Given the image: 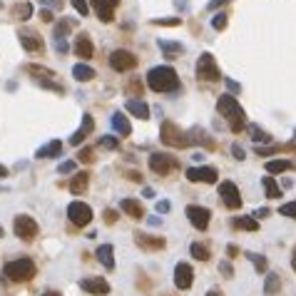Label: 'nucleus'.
I'll list each match as a JSON object with an SVG mask.
<instances>
[{
  "label": "nucleus",
  "mask_w": 296,
  "mask_h": 296,
  "mask_svg": "<svg viewBox=\"0 0 296 296\" xmlns=\"http://www.w3.org/2000/svg\"><path fill=\"white\" fill-rule=\"evenodd\" d=\"M291 269L296 271V246H294V254H291Z\"/></svg>",
  "instance_id": "nucleus-58"
},
{
  "label": "nucleus",
  "mask_w": 296,
  "mask_h": 296,
  "mask_svg": "<svg viewBox=\"0 0 296 296\" xmlns=\"http://www.w3.org/2000/svg\"><path fill=\"white\" fill-rule=\"evenodd\" d=\"M159 45V50L167 55V58H179L182 53H184V45L182 43H170V40H159L157 43Z\"/></svg>",
  "instance_id": "nucleus-24"
},
{
  "label": "nucleus",
  "mask_w": 296,
  "mask_h": 296,
  "mask_svg": "<svg viewBox=\"0 0 296 296\" xmlns=\"http://www.w3.org/2000/svg\"><path fill=\"white\" fill-rule=\"evenodd\" d=\"M154 25H164V28H172V25H182V18L175 15V18H157V20H152Z\"/></svg>",
  "instance_id": "nucleus-33"
},
{
  "label": "nucleus",
  "mask_w": 296,
  "mask_h": 296,
  "mask_svg": "<svg viewBox=\"0 0 296 296\" xmlns=\"http://www.w3.org/2000/svg\"><path fill=\"white\" fill-rule=\"evenodd\" d=\"M72 77L77 80V82H90L92 77H95V70L85 65V62H77L75 67H72Z\"/></svg>",
  "instance_id": "nucleus-23"
},
{
  "label": "nucleus",
  "mask_w": 296,
  "mask_h": 296,
  "mask_svg": "<svg viewBox=\"0 0 296 296\" xmlns=\"http://www.w3.org/2000/svg\"><path fill=\"white\" fill-rule=\"evenodd\" d=\"M43 296H60V294H55V291H48V294H43Z\"/></svg>",
  "instance_id": "nucleus-60"
},
{
  "label": "nucleus",
  "mask_w": 296,
  "mask_h": 296,
  "mask_svg": "<svg viewBox=\"0 0 296 296\" xmlns=\"http://www.w3.org/2000/svg\"><path fill=\"white\" fill-rule=\"evenodd\" d=\"M189 251H192V257H194V259H199V262H207L209 259V249L204 246V244H199V241H192Z\"/></svg>",
  "instance_id": "nucleus-31"
},
{
  "label": "nucleus",
  "mask_w": 296,
  "mask_h": 296,
  "mask_svg": "<svg viewBox=\"0 0 296 296\" xmlns=\"http://www.w3.org/2000/svg\"><path fill=\"white\" fill-rule=\"evenodd\" d=\"M43 3H45V5H53V8H62V0H43Z\"/></svg>",
  "instance_id": "nucleus-54"
},
{
  "label": "nucleus",
  "mask_w": 296,
  "mask_h": 296,
  "mask_svg": "<svg viewBox=\"0 0 296 296\" xmlns=\"http://www.w3.org/2000/svg\"><path fill=\"white\" fill-rule=\"evenodd\" d=\"M82 140H85V135H82V132H80V130H77V132H75V135H72V140H70V145H80V142H82Z\"/></svg>",
  "instance_id": "nucleus-47"
},
{
  "label": "nucleus",
  "mask_w": 296,
  "mask_h": 296,
  "mask_svg": "<svg viewBox=\"0 0 296 296\" xmlns=\"http://www.w3.org/2000/svg\"><path fill=\"white\" fill-rule=\"evenodd\" d=\"M119 5V0H92V8L102 23H112V13Z\"/></svg>",
  "instance_id": "nucleus-14"
},
{
  "label": "nucleus",
  "mask_w": 296,
  "mask_h": 296,
  "mask_svg": "<svg viewBox=\"0 0 296 296\" xmlns=\"http://www.w3.org/2000/svg\"><path fill=\"white\" fill-rule=\"evenodd\" d=\"M119 142H117V137L115 135H105V137H100V147H105V149H115Z\"/></svg>",
  "instance_id": "nucleus-35"
},
{
  "label": "nucleus",
  "mask_w": 296,
  "mask_h": 296,
  "mask_svg": "<svg viewBox=\"0 0 296 296\" xmlns=\"http://www.w3.org/2000/svg\"><path fill=\"white\" fill-rule=\"evenodd\" d=\"M249 259H251V264L257 267V271H267V259L264 257H259V254H246Z\"/></svg>",
  "instance_id": "nucleus-37"
},
{
  "label": "nucleus",
  "mask_w": 296,
  "mask_h": 296,
  "mask_svg": "<svg viewBox=\"0 0 296 296\" xmlns=\"http://www.w3.org/2000/svg\"><path fill=\"white\" fill-rule=\"evenodd\" d=\"M135 241H137L142 249H162V246H164V239L162 237H149V234H137Z\"/></svg>",
  "instance_id": "nucleus-25"
},
{
  "label": "nucleus",
  "mask_w": 296,
  "mask_h": 296,
  "mask_svg": "<svg viewBox=\"0 0 296 296\" xmlns=\"http://www.w3.org/2000/svg\"><path fill=\"white\" fill-rule=\"evenodd\" d=\"M72 8L80 13V18H85V15H90V5L88 0H72Z\"/></svg>",
  "instance_id": "nucleus-38"
},
{
  "label": "nucleus",
  "mask_w": 296,
  "mask_h": 296,
  "mask_svg": "<svg viewBox=\"0 0 296 296\" xmlns=\"http://www.w3.org/2000/svg\"><path fill=\"white\" fill-rule=\"evenodd\" d=\"M119 209H122L127 217H132V219H142V217H145V209H142V204H140L137 199H122V202H119Z\"/></svg>",
  "instance_id": "nucleus-18"
},
{
  "label": "nucleus",
  "mask_w": 296,
  "mask_h": 296,
  "mask_svg": "<svg viewBox=\"0 0 296 296\" xmlns=\"http://www.w3.org/2000/svg\"><path fill=\"white\" fill-rule=\"evenodd\" d=\"M30 72H35V75H40V77H50L53 75V70H48V67H37V65H28Z\"/></svg>",
  "instance_id": "nucleus-42"
},
{
  "label": "nucleus",
  "mask_w": 296,
  "mask_h": 296,
  "mask_svg": "<svg viewBox=\"0 0 296 296\" xmlns=\"http://www.w3.org/2000/svg\"><path fill=\"white\" fill-rule=\"evenodd\" d=\"M124 110L132 112L135 117H140V119L149 117V107H147V102H142V100H127L124 102Z\"/></svg>",
  "instance_id": "nucleus-19"
},
{
  "label": "nucleus",
  "mask_w": 296,
  "mask_h": 296,
  "mask_svg": "<svg viewBox=\"0 0 296 296\" xmlns=\"http://www.w3.org/2000/svg\"><path fill=\"white\" fill-rule=\"evenodd\" d=\"M88 182H90V175L88 172H80L77 177L70 182V192H72V194H82V192L88 189Z\"/></svg>",
  "instance_id": "nucleus-27"
},
{
  "label": "nucleus",
  "mask_w": 296,
  "mask_h": 296,
  "mask_svg": "<svg viewBox=\"0 0 296 296\" xmlns=\"http://www.w3.org/2000/svg\"><path fill=\"white\" fill-rule=\"evenodd\" d=\"M80 289L88 291V294H92V296H107L110 294V284H107L105 279H100V276L82 279V281H80Z\"/></svg>",
  "instance_id": "nucleus-12"
},
{
  "label": "nucleus",
  "mask_w": 296,
  "mask_h": 296,
  "mask_svg": "<svg viewBox=\"0 0 296 296\" xmlns=\"http://www.w3.org/2000/svg\"><path fill=\"white\" fill-rule=\"evenodd\" d=\"M229 0H209V10H214V8H222V5H227Z\"/></svg>",
  "instance_id": "nucleus-50"
},
{
  "label": "nucleus",
  "mask_w": 296,
  "mask_h": 296,
  "mask_svg": "<svg viewBox=\"0 0 296 296\" xmlns=\"http://www.w3.org/2000/svg\"><path fill=\"white\" fill-rule=\"evenodd\" d=\"M219 269L224 271V276H232V264H229V262H222V264H219Z\"/></svg>",
  "instance_id": "nucleus-49"
},
{
  "label": "nucleus",
  "mask_w": 296,
  "mask_h": 296,
  "mask_svg": "<svg viewBox=\"0 0 296 296\" xmlns=\"http://www.w3.org/2000/svg\"><path fill=\"white\" fill-rule=\"evenodd\" d=\"M269 214H271V212H269L267 207H262V209H257V212H254V214H251V217H254V219H257V222H259V219H264V217H269Z\"/></svg>",
  "instance_id": "nucleus-46"
},
{
  "label": "nucleus",
  "mask_w": 296,
  "mask_h": 296,
  "mask_svg": "<svg viewBox=\"0 0 296 296\" xmlns=\"http://www.w3.org/2000/svg\"><path fill=\"white\" fill-rule=\"evenodd\" d=\"M227 251H229V257H232V259H234V257H239V249L234 246V244H229V246H227Z\"/></svg>",
  "instance_id": "nucleus-53"
},
{
  "label": "nucleus",
  "mask_w": 296,
  "mask_h": 296,
  "mask_svg": "<svg viewBox=\"0 0 296 296\" xmlns=\"http://www.w3.org/2000/svg\"><path fill=\"white\" fill-rule=\"evenodd\" d=\"M60 152H62V142L60 140H53V142H48V145H43V147L37 149V159L43 157V159H50V157H60Z\"/></svg>",
  "instance_id": "nucleus-21"
},
{
  "label": "nucleus",
  "mask_w": 296,
  "mask_h": 296,
  "mask_svg": "<svg viewBox=\"0 0 296 296\" xmlns=\"http://www.w3.org/2000/svg\"><path fill=\"white\" fill-rule=\"evenodd\" d=\"M67 219H70L75 227H88L90 222H92V209H90V204L75 199V202H70V207H67Z\"/></svg>",
  "instance_id": "nucleus-7"
},
{
  "label": "nucleus",
  "mask_w": 296,
  "mask_h": 296,
  "mask_svg": "<svg viewBox=\"0 0 296 296\" xmlns=\"http://www.w3.org/2000/svg\"><path fill=\"white\" fill-rule=\"evenodd\" d=\"M0 237H3V229H0Z\"/></svg>",
  "instance_id": "nucleus-61"
},
{
  "label": "nucleus",
  "mask_w": 296,
  "mask_h": 296,
  "mask_svg": "<svg viewBox=\"0 0 296 296\" xmlns=\"http://www.w3.org/2000/svg\"><path fill=\"white\" fill-rule=\"evenodd\" d=\"M262 184H264V192H267V197H271V199L281 197V187L276 184V179H274V177H264V179H262Z\"/></svg>",
  "instance_id": "nucleus-29"
},
{
  "label": "nucleus",
  "mask_w": 296,
  "mask_h": 296,
  "mask_svg": "<svg viewBox=\"0 0 296 296\" xmlns=\"http://www.w3.org/2000/svg\"><path fill=\"white\" fill-rule=\"evenodd\" d=\"M115 219H117V214H115L112 209H107V212H105V222H107V224H112Z\"/></svg>",
  "instance_id": "nucleus-48"
},
{
  "label": "nucleus",
  "mask_w": 296,
  "mask_h": 296,
  "mask_svg": "<svg viewBox=\"0 0 296 296\" xmlns=\"http://www.w3.org/2000/svg\"><path fill=\"white\" fill-rule=\"evenodd\" d=\"M149 170L154 175H159V177H167L175 170H179V159L175 154H159V152H154V154H149Z\"/></svg>",
  "instance_id": "nucleus-4"
},
{
  "label": "nucleus",
  "mask_w": 296,
  "mask_h": 296,
  "mask_svg": "<svg viewBox=\"0 0 296 296\" xmlns=\"http://www.w3.org/2000/svg\"><path fill=\"white\" fill-rule=\"evenodd\" d=\"M217 110H219V115L227 119V124H229V130L232 132H239V130H244V124H246V115H244V110H241V105L237 102V97L234 95H219V100H217Z\"/></svg>",
  "instance_id": "nucleus-2"
},
{
  "label": "nucleus",
  "mask_w": 296,
  "mask_h": 296,
  "mask_svg": "<svg viewBox=\"0 0 296 296\" xmlns=\"http://www.w3.org/2000/svg\"><path fill=\"white\" fill-rule=\"evenodd\" d=\"M92 130H95V122H92V117H90V115H85V117H82V127H80V132L88 137Z\"/></svg>",
  "instance_id": "nucleus-41"
},
{
  "label": "nucleus",
  "mask_w": 296,
  "mask_h": 296,
  "mask_svg": "<svg viewBox=\"0 0 296 296\" xmlns=\"http://www.w3.org/2000/svg\"><path fill=\"white\" fill-rule=\"evenodd\" d=\"M3 274L10 279V281H30L35 274H37V269H35V262L32 259H15V262H8L5 267H3Z\"/></svg>",
  "instance_id": "nucleus-3"
},
{
  "label": "nucleus",
  "mask_w": 296,
  "mask_h": 296,
  "mask_svg": "<svg viewBox=\"0 0 296 296\" xmlns=\"http://www.w3.org/2000/svg\"><path fill=\"white\" fill-rule=\"evenodd\" d=\"M187 179L189 182H204V184H214L219 175L214 167H189L187 170Z\"/></svg>",
  "instance_id": "nucleus-13"
},
{
  "label": "nucleus",
  "mask_w": 296,
  "mask_h": 296,
  "mask_svg": "<svg viewBox=\"0 0 296 296\" xmlns=\"http://www.w3.org/2000/svg\"><path fill=\"white\" fill-rule=\"evenodd\" d=\"M159 135H162V142L170 145V147H189L192 145V140L179 130L175 122H164L162 130H159Z\"/></svg>",
  "instance_id": "nucleus-6"
},
{
  "label": "nucleus",
  "mask_w": 296,
  "mask_h": 296,
  "mask_svg": "<svg viewBox=\"0 0 296 296\" xmlns=\"http://www.w3.org/2000/svg\"><path fill=\"white\" fill-rule=\"evenodd\" d=\"M232 154H234V157H237L239 162H241V159H244V157H246V154H244V149H241V145H232Z\"/></svg>",
  "instance_id": "nucleus-45"
},
{
  "label": "nucleus",
  "mask_w": 296,
  "mask_h": 296,
  "mask_svg": "<svg viewBox=\"0 0 296 296\" xmlns=\"http://www.w3.org/2000/svg\"><path fill=\"white\" fill-rule=\"evenodd\" d=\"M234 227L246 229V232H257V229H259V222H257L254 217H239V219H234Z\"/></svg>",
  "instance_id": "nucleus-30"
},
{
  "label": "nucleus",
  "mask_w": 296,
  "mask_h": 296,
  "mask_svg": "<svg viewBox=\"0 0 296 296\" xmlns=\"http://www.w3.org/2000/svg\"><path fill=\"white\" fill-rule=\"evenodd\" d=\"M8 175H10V172H8V167H3V164H0V179H5Z\"/></svg>",
  "instance_id": "nucleus-56"
},
{
  "label": "nucleus",
  "mask_w": 296,
  "mask_h": 296,
  "mask_svg": "<svg viewBox=\"0 0 296 296\" xmlns=\"http://www.w3.org/2000/svg\"><path fill=\"white\" fill-rule=\"evenodd\" d=\"M212 28L214 30H224L227 28V15H224V13L214 15V18H212Z\"/></svg>",
  "instance_id": "nucleus-39"
},
{
  "label": "nucleus",
  "mask_w": 296,
  "mask_h": 296,
  "mask_svg": "<svg viewBox=\"0 0 296 296\" xmlns=\"http://www.w3.org/2000/svg\"><path fill=\"white\" fill-rule=\"evenodd\" d=\"M112 127H115V132H117V137H127V135H132V124H130V119L124 117V115H112Z\"/></svg>",
  "instance_id": "nucleus-22"
},
{
  "label": "nucleus",
  "mask_w": 296,
  "mask_h": 296,
  "mask_svg": "<svg viewBox=\"0 0 296 296\" xmlns=\"http://www.w3.org/2000/svg\"><path fill=\"white\" fill-rule=\"evenodd\" d=\"M40 15H43V20H45V23H53V13H50V10H45V8H43V10H40Z\"/></svg>",
  "instance_id": "nucleus-52"
},
{
  "label": "nucleus",
  "mask_w": 296,
  "mask_h": 296,
  "mask_svg": "<svg viewBox=\"0 0 296 296\" xmlns=\"http://www.w3.org/2000/svg\"><path fill=\"white\" fill-rule=\"evenodd\" d=\"M142 194H145V197H147V199H152V197H154V192H152V189H149V187H145V192H142Z\"/></svg>",
  "instance_id": "nucleus-57"
},
{
  "label": "nucleus",
  "mask_w": 296,
  "mask_h": 296,
  "mask_svg": "<svg viewBox=\"0 0 296 296\" xmlns=\"http://www.w3.org/2000/svg\"><path fill=\"white\" fill-rule=\"evenodd\" d=\"M289 170H291V162L289 159H271V162H267L269 175H281V172H289Z\"/></svg>",
  "instance_id": "nucleus-28"
},
{
  "label": "nucleus",
  "mask_w": 296,
  "mask_h": 296,
  "mask_svg": "<svg viewBox=\"0 0 296 296\" xmlns=\"http://www.w3.org/2000/svg\"><path fill=\"white\" fill-rule=\"evenodd\" d=\"M187 219L192 222V227L194 229H199V232H204L209 227V219H212V214H209L207 207H199V204H189L187 207Z\"/></svg>",
  "instance_id": "nucleus-10"
},
{
  "label": "nucleus",
  "mask_w": 296,
  "mask_h": 296,
  "mask_svg": "<svg viewBox=\"0 0 296 296\" xmlns=\"http://www.w3.org/2000/svg\"><path fill=\"white\" fill-rule=\"evenodd\" d=\"M20 45H23L28 53H43V50H45L43 37L35 35V32H20Z\"/></svg>",
  "instance_id": "nucleus-17"
},
{
  "label": "nucleus",
  "mask_w": 296,
  "mask_h": 296,
  "mask_svg": "<svg viewBox=\"0 0 296 296\" xmlns=\"http://www.w3.org/2000/svg\"><path fill=\"white\" fill-rule=\"evenodd\" d=\"M219 197H222V202L227 204V209L241 207V197H239V189H237L234 182H222V184H219Z\"/></svg>",
  "instance_id": "nucleus-11"
},
{
  "label": "nucleus",
  "mask_w": 296,
  "mask_h": 296,
  "mask_svg": "<svg viewBox=\"0 0 296 296\" xmlns=\"http://www.w3.org/2000/svg\"><path fill=\"white\" fill-rule=\"evenodd\" d=\"M13 229H15V234L20 239H25V241H30V239H35V234H37V222L32 219V217H28V214H20V217H15V222H13Z\"/></svg>",
  "instance_id": "nucleus-9"
},
{
  "label": "nucleus",
  "mask_w": 296,
  "mask_h": 296,
  "mask_svg": "<svg viewBox=\"0 0 296 296\" xmlns=\"http://www.w3.org/2000/svg\"><path fill=\"white\" fill-rule=\"evenodd\" d=\"M97 259H100V264L105 269H115V249H112V244H102L97 249Z\"/></svg>",
  "instance_id": "nucleus-20"
},
{
  "label": "nucleus",
  "mask_w": 296,
  "mask_h": 296,
  "mask_svg": "<svg viewBox=\"0 0 296 296\" xmlns=\"http://www.w3.org/2000/svg\"><path fill=\"white\" fill-rule=\"evenodd\" d=\"M279 289H281V279H279V274L269 271V274H267V281H264V294L274 296V294H279Z\"/></svg>",
  "instance_id": "nucleus-26"
},
{
  "label": "nucleus",
  "mask_w": 296,
  "mask_h": 296,
  "mask_svg": "<svg viewBox=\"0 0 296 296\" xmlns=\"http://www.w3.org/2000/svg\"><path fill=\"white\" fill-rule=\"evenodd\" d=\"M197 77L204 80V82H217L222 75H219V67H217V60L212 53H202L199 60H197Z\"/></svg>",
  "instance_id": "nucleus-5"
},
{
  "label": "nucleus",
  "mask_w": 296,
  "mask_h": 296,
  "mask_svg": "<svg viewBox=\"0 0 296 296\" xmlns=\"http://www.w3.org/2000/svg\"><path fill=\"white\" fill-rule=\"evenodd\" d=\"M192 281H194V271H192V267L184 264V262H179L177 267H175V284H177V289H189Z\"/></svg>",
  "instance_id": "nucleus-15"
},
{
  "label": "nucleus",
  "mask_w": 296,
  "mask_h": 296,
  "mask_svg": "<svg viewBox=\"0 0 296 296\" xmlns=\"http://www.w3.org/2000/svg\"><path fill=\"white\" fill-rule=\"evenodd\" d=\"M30 15H32V5H30V3L15 5V18H18V20H28Z\"/></svg>",
  "instance_id": "nucleus-32"
},
{
  "label": "nucleus",
  "mask_w": 296,
  "mask_h": 296,
  "mask_svg": "<svg viewBox=\"0 0 296 296\" xmlns=\"http://www.w3.org/2000/svg\"><path fill=\"white\" fill-rule=\"evenodd\" d=\"M251 140H254V142H271V137H269L267 132H262V130H257V127H251Z\"/></svg>",
  "instance_id": "nucleus-40"
},
{
  "label": "nucleus",
  "mask_w": 296,
  "mask_h": 296,
  "mask_svg": "<svg viewBox=\"0 0 296 296\" xmlns=\"http://www.w3.org/2000/svg\"><path fill=\"white\" fill-rule=\"evenodd\" d=\"M157 212H162V214L170 212V202H159V204H157Z\"/></svg>",
  "instance_id": "nucleus-55"
},
{
  "label": "nucleus",
  "mask_w": 296,
  "mask_h": 296,
  "mask_svg": "<svg viewBox=\"0 0 296 296\" xmlns=\"http://www.w3.org/2000/svg\"><path fill=\"white\" fill-rule=\"evenodd\" d=\"M75 170H77V164H75V162H62V164H60V175H67V172H75Z\"/></svg>",
  "instance_id": "nucleus-44"
},
{
  "label": "nucleus",
  "mask_w": 296,
  "mask_h": 296,
  "mask_svg": "<svg viewBox=\"0 0 296 296\" xmlns=\"http://www.w3.org/2000/svg\"><path fill=\"white\" fill-rule=\"evenodd\" d=\"M80 159L82 162H95V149H90V147H85V149H80Z\"/></svg>",
  "instance_id": "nucleus-43"
},
{
  "label": "nucleus",
  "mask_w": 296,
  "mask_h": 296,
  "mask_svg": "<svg viewBox=\"0 0 296 296\" xmlns=\"http://www.w3.org/2000/svg\"><path fill=\"white\" fill-rule=\"evenodd\" d=\"M53 45H55V50H58L60 55H65L70 48H67V37H60V35H53Z\"/></svg>",
  "instance_id": "nucleus-34"
},
{
  "label": "nucleus",
  "mask_w": 296,
  "mask_h": 296,
  "mask_svg": "<svg viewBox=\"0 0 296 296\" xmlns=\"http://www.w3.org/2000/svg\"><path fill=\"white\" fill-rule=\"evenodd\" d=\"M207 296H222V294H219V291H214V289H212V291H207Z\"/></svg>",
  "instance_id": "nucleus-59"
},
{
  "label": "nucleus",
  "mask_w": 296,
  "mask_h": 296,
  "mask_svg": "<svg viewBox=\"0 0 296 296\" xmlns=\"http://www.w3.org/2000/svg\"><path fill=\"white\" fill-rule=\"evenodd\" d=\"M279 214H284V217H289V219H296V202L281 204V207H279Z\"/></svg>",
  "instance_id": "nucleus-36"
},
{
  "label": "nucleus",
  "mask_w": 296,
  "mask_h": 296,
  "mask_svg": "<svg viewBox=\"0 0 296 296\" xmlns=\"http://www.w3.org/2000/svg\"><path fill=\"white\" fill-rule=\"evenodd\" d=\"M147 85L154 92H177L179 90V75L175 67L170 65H159V67H152L147 72Z\"/></svg>",
  "instance_id": "nucleus-1"
},
{
  "label": "nucleus",
  "mask_w": 296,
  "mask_h": 296,
  "mask_svg": "<svg viewBox=\"0 0 296 296\" xmlns=\"http://www.w3.org/2000/svg\"><path fill=\"white\" fill-rule=\"evenodd\" d=\"M224 82H227V88L232 90V92H239V90H241L237 82H234V80H229V77H224Z\"/></svg>",
  "instance_id": "nucleus-51"
},
{
  "label": "nucleus",
  "mask_w": 296,
  "mask_h": 296,
  "mask_svg": "<svg viewBox=\"0 0 296 296\" xmlns=\"http://www.w3.org/2000/svg\"><path fill=\"white\" fill-rule=\"evenodd\" d=\"M75 55L82 58V60L95 58V45H92L88 32H80V35H77V40H75Z\"/></svg>",
  "instance_id": "nucleus-16"
},
{
  "label": "nucleus",
  "mask_w": 296,
  "mask_h": 296,
  "mask_svg": "<svg viewBox=\"0 0 296 296\" xmlns=\"http://www.w3.org/2000/svg\"><path fill=\"white\" fill-rule=\"evenodd\" d=\"M135 65H137V55H132L130 50H112V55H110V67L115 70V72H127V70H135Z\"/></svg>",
  "instance_id": "nucleus-8"
}]
</instances>
